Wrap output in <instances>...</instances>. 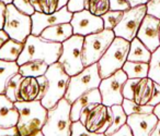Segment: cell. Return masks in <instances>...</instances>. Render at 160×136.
I'll list each match as a JSON object with an SVG mask.
<instances>
[{"label": "cell", "instance_id": "cell-52", "mask_svg": "<svg viewBox=\"0 0 160 136\" xmlns=\"http://www.w3.org/2000/svg\"><path fill=\"white\" fill-rule=\"evenodd\" d=\"M1 1H3V2H5L6 5H9V3H12V0H1Z\"/></svg>", "mask_w": 160, "mask_h": 136}, {"label": "cell", "instance_id": "cell-16", "mask_svg": "<svg viewBox=\"0 0 160 136\" xmlns=\"http://www.w3.org/2000/svg\"><path fill=\"white\" fill-rule=\"evenodd\" d=\"M159 119L152 113L127 116L126 124L131 127L134 136H150Z\"/></svg>", "mask_w": 160, "mask_h": 136}, {"label": "cell", "instance_id": "cell-7", "mask_svg": "<svg viewBox=\"0 0 160 136\" xmlns=\"http://www.w3.org/2000/svg\"><path fill=\"white\" fill-rule=\"evenodd\" d=\"M115 37V34L111 29H103L99 33L85 36L82 47L83 66L86 68L93 63H98Z\"/></svg>", "mask_w": 160, "mask_h": 136}, {"label": "cell", "instance_id": "cell-44", "mask_svg": "<svg viewBox=\"0 0 160 136\" xmlns=\"http://www.w3.org/2000/svg\"><path fill=\"white\" fill-rule=\"evenodd\" d=\"M0 136H21L17 126L12 127H0Z\"/></svg>", "mask_w": 160, "mask_h": 136}, {"label": "cell", "instance_id": "cell-43", "mask_svg": "<svg viewBox=\"0 0 160 136\" xmlns=\"http://www.w3.org/2000/svg\"><path fill=\"white\" fill-rule=\"evenodd\" d=\"M108 136H134L133 132H132L131 127L128 126L127 124H124L121 129H118L116 132H114L113 134Z\"/></svg>", "mask_w": 160, "mask_h": 136}, {"label": "cell", "instance_id": "cell-32", "mask_svg": "<svg viewBox=\"0 0 160 136\" xmlns=\"http://www.w3.org/2000/svg\"><path fill=\"white\" fill-rule=\"evenodd\" d=\"M22 79V75L20 73H17L16 75L11 77L9 79V82L6 85V89H5V95L10 99L11 101L16 102L17 101V94H18V88L20 85V82Z\"/></svg>", "mask_w": 160, "mask_h": 136}, {"label": "cell", "instance_id": "cell-18", "mask_svg": "<svg viewBox=\"0 0 160 136\" xmlns=\"http://www.w3.org/2000/svg\"><path fill=\"white\" fill-rule=\"evenodd\" d=\"M90 103H102V98H101L99 88H94V89L81 95V96L78 97L71 103V109H70L71 121L72 122L79 121L80 112L82 111L87 106H89Z\"/></svg>", "mask_w": 160, "mask_h": 136}, {"label": "cell", "instance_id": "cell-47", "mask_svg": "<svg viewBox=\"0 0 160 136\" xmlns=\"http://www.w3.org/2000/svg\"><path fill=\"white\" fill-rule=\"evenodd\" d=\"M9 36H8V34L6 33L3 29H0V47L2 46L3 44H5L6 42H7L8 39H9Z\"/></svg>", "mask_w": 160, "mask_h": 136}, {"label": "cell", "instance_id": "cell-14", "mask_svg": "<svg viewBox=\"0 0 160 136\" xmlns=\"http://www.w3.org/2000/svg\"><path fill=\"white\" fill-rule=\"evenodd\" d=\"M136 37L151 51L160 47V20L150 14H146Z\"/></svg>", "mask_w": 160, "mask_h": 136}, {"label": "cell", "instance_id": "cell-15", "mask_svg": "<svg viewBox=\"0 0 160 136\" xmlns=\"http://www.w3.org/2000/svg\"><path fill=\"white\" fill-rule=\"evenodd\" d=\"M112 121L113 113L111 107H107L103 103H96L88 113L85 126L91 132L104 134L111 126Z\"/></svg>", "mask_w": 160, "mask_h": 136}, {"label": "cell", "instance_id": "cell-19", "mask_svg": "<svg viewBox=\"0 0 160 136\" xmlns=\"http://www.w3.org/2000/svg\"><path fill=\"white\" fill-rule=\"evenodd\" d=\"M40 86L36 77L22 76L17 94V101H33L38 99Z\"/></svg>", "mask_w": 160, "mask_h": 136}, {"label": "cell", "instance_id": "cell-4", "mask_svg": "<svg viewBox=\"0 0 160 136\" xmlns=\"http://www.w3.org/2000/svg\"><path fill=\"white\" fill-rule=\"evenodd\" d=\"M129 44L131 42H127L124 38H114L104 55L98 61L99 74L101 79L109 77L110 75L123 68L124 63L127 61Z\"/></svg>", "mask_w": 160, "mask_h": 136}, {"label": "cell", "instance_id": "cell-27", "mask_svg": "<svg viewBox=\"0 0 160 136\" xmlns=\"http://www.w3.org/2000/svg\"><path fill=\"white\" fill-rule=\"evenodd\" d=\"M122 107L127 116H131V114L152 113L153 112V106L139 105V103L135 102L134 100H129V99L125 98L122 102Z\"/></svg>", "mask_w": 160, "mask_h": 136}, {"label": "cell", "instance_id": "cell-13", "mask_svg": "<svg viewBox=\"0 0 160 136\" xmlns=\"http://www.w3.org/2000/svg\"><path fill=\"white\" fill-rule=\"evenodd\" d=\"M72 13L64 7L57 10L56 12L51 14L41 13V12H34L31 16L32 20V31L31 34L35 36H40L41 33L47 27L54 26V25L62 24V23H70Z\"/></svg>", "mask_w": 160, "mask_h": 136}, {"label": "cell", "instance_id": "cell-31", "mask_svg": "<svg viewBox=\"0 0 160 136\" xmlns=\"http://www.w3.org/2000/svg\"><path fill=\"white\" fill-rule=\"evenodd\" d=\"M123 13H124L123 11H112V10H110L109 12L103 14L101 18L103 20L104 29H111V31H113L116 27V25L120 23V21L122 20Z\"/></svg>", "mask_w": 160, "mask_h": 136}, {"label": "cell", "instance_id": "cell-24", "mask_svg": "<svg viewBox=\"0 0 160 136\" xmlns=\"http://www.w3.org/2000/svg\"><path fill=\"white\" fill-rule=\"evenodd\" d=\"M122 70L127 75V79H145L148 77L149 63L126 61Z\"/></svg>", "mask_w": 160, "mask_h": 136}, {"label": "cell", "instance_id": "cell-25", "mask_svg": "<svg viewBox=\"0 0 160 136\" xmlns=\"http://www.w3.org/2000/svg\"><path fill=\"white\" fill-rule=\"evenodd\" d=\"M19 73V64L0 60V94H5L6 85L13 75Z\"/></svg>", "mask_w": 160, "mask_h": 136}, {"label": "cell", "instance_id": "cell-12", "mask_svg": "<svg viewBox=\"0 0 160 136\" xmlns=\"http://www.w3.org/2000/svg\"><path fill=\"white\" fill-rule=\"evenodd\" d=\"M70 24L72 26L73 35H80L83 37L104 29L102 18L93 16L90 13L89 10H82L72 13Z\"/></svg>", "mask_w": 160, "mask_h": 136}, {"label": "cell", "instance_id": "cell-38", "mask_svg": "<svg viewBox=\"0 0 160 136\" xmlns=\"http://www.w3.org/2000/svg\"><path fill=\"white\" fill-rule=\"evenodd\" d=\"M152 92H153V81L148 77L146 86H145L144 93H142V98H140V102H139L140 105H147V103H148V101L150 100V98H151Z\"/></svg>", "mask_w": 160, "mask_h": 136}, {"label": "cell", "instance_id": "cell-49", "mask_svg": "<svg viewBox=\"0 0 160 136\" xmlns=\"http://www.w3.org/2000/svg\"><path fill=\"white\" fill-rule=\"evenodd\" d=\"M68 2H69V0H58V7H57V10L62 9V8H64V7H67Z\"/></svg>", "mask_w": 160, "mask_h": 136}, {"label": "cell", "instance_id": "cell-48", "mask_svg": "<svg viewBox=\"0 0 160 136\" xmlns=\"http://www.w3.org/2000/svg\"><path fill=\"white\" fill-rule=\"evenodd\" d=\"M150 136H160V120L158 121L157 125L155 126V129H153L152 133L150 134Z\"/></svg>", "mask_w": 160, "mask_h": 136}, {"label": "cell", "instance_id": "cell-17", "mask_svg": "<svg viewBox=\"0 0 160 136\" xmlns=\"http://www.w3.org/2000/svg\"><path fill=\"white\" fill-rule=\"evenodd\" d=\"M19 112L14 102L5 94H0V127L17 126Z\"/></svg>", "mask_w": 160, "mask_h": 136}, {"label": "cell", "instance_id": "cell-28", "mask_svg": "<svg viewBox=\"0 0 160 136\" xmlns=\"http://www.w3.org/2000/svg\"><path fill=\"white\" fill-rule=\"evenodd\" d=\"M148 77L152 79L155 83L160 84V47H158L151 53L150 61H149Z\"/></svg>", "mask_w": 160, "mask_h": 136}, {"label": "cell", "instance_id": "cell-9", "mask_svg": "<svg viewBox=\"0 0 160 136\" xmlns=\"http://www.w3.org/2000/svg\"><path fill=\"white\" fill-rule=\"evenodd\" d=\"M2 29L11 39L24 43L28 36L31 35V16L21 12L12 3H9L6 8L5 24H3Z\"/></svg>", "mask_w": 160, "mask_h": 136}, {"label": "cell", "instance_id": "cell-10", "mask_svg": "<svg viewBox=\"0 0 160 136\" xmlns=\"http://www.w3.org/2000/svg\"><path fill=\"white\" fill-rule=\"evenodd\" d=\"M127 81V75L121 69L115 73L110 75L109 77L101 79L99 85L102 103L107 107H112L114 105H122L123 97V86Z\"/></svg>", "mask_w": 160, "mask_h": 136}, {"label": "cell", "instance_id": "cell-6", "mask_svg": "<svg viewBox=\"0 0 160 136\" xmlns=\"http://www.w3.org/2000/svg\"><path fill=\"white\" fill-rule=\"evenodd\" d=\"M101 79H102L99 74L98 63L86 66L80 73L70 76L65 98L70 103H72L81 95L86 94L94 88H99Z\"/></svg>", "mask_w": 160, "mask_h": 136}, {"label": "cell", "instance_id": "cell-23", "mask_svg": "<svg viewBox=\"0 0 160 136\" xmlns=\"http://www.w3.org/2000/svg\"><path fill=\"white\" fill-rule=\"evenodd\" d=\"M47 69H48V64L46 62L42 60H32L19 66V73L24 77H38L45 75Z\"/></svg>", "mask_w": 160, "mask_h": 136}, {"label": "cell", "instance_id": "cell-42", "mask_svg": "<svg viewBox=\"0 0 160 136\" xmlns=\"http://www.w3.org/2000/svg\"><path fill=\"white\" fill-rule=\"evenodd\" d=\"M147 79L148 77H145V79H142L139 81V83L137 84V87H136V92H135V96H134V101L137 103L140 102V98H142V95L144 93V89H145V86H146V83H147ZM140 105V103H139Z\"/></svg>", "mask_w": 160, "mask_h": 136}, {"label": "cell", "instance_id": "cell-20", "mask_svg": "<svg viewBox=\"0 0 160 136\" xmlns=\"http://www.w3.org/2000/svg\"><path fill=\"white\" fill-rule=\"evenodd\" d=\"M72 35V26H71L70 23H62V24H57L45 29L41 33L40 36L44 38V39L62 44L65 40H67Z\"/></svg>", "mask_w": 160, "mask_h": 136}, {"label": "cell", "instance_id": "cell-45", "mask_svg": "<svg viewBox=\"0 0 160 136\" xmlns=\"http://www.w3.org/2000/svg\"><path fill=\"white\" fill-rule=\"evenodd\" d=\"M6 8H7V5L0 0V29H3V24H5Z\"/></svg>", "mask_w": 160, "mask_h": 136}, {"label": "cell", "instance_id": "cell-33", "mask_svg": "<svg viewBox=\"0 0 160 136\" xmlns=\"http://www.w3.org/2000/svg\"><path fill=\"white\" fill-rule=\"evenodd\" d=\"M70 136H105L102 133H96L91 132L80 122V121H75L71 125V135Z\"/></svg>", "mask_w": 160, "mask_h": 136}, {"label": "cell", "instance_id": "cell-40", "mask_svg": "<svg viewBox=\"0 0 160 136\" xmlns=\"http://www.w3.org/2000/svg\"><path fill=\"white\" fill-rule=\"evenodd\" d=\"M38 82V86H40V92H38V96L36 100H42L44 98V96L46 95L47 89H48V81H47V77L45 75H42V76L36 77Z\"/></svg>", "mask_w": 160, "mask_h": 136}, {"label": "cell", "instance_id": "cell-21", "mask_svg": "<svg viewBox=\"0 0 160 136\" xmlns=\"http://www.w3.org/2000/svg\"><path fill=\"white\" fill-rule=\"evenodd\" d=\"M151 53L152 52H151L137 37H135L131 42V44H129L127 61L149 63L150 58H151Z\"/></svg>", "mask_w": 160, "mask_h": 136}, {"label": "cell", "instance_id": "cell-35", "mask_svg": "<svg viewBox=\"0 0 160 136\" xmlns=\"http://www.w3.org/2000/svg\"><path fill=\"white\" fill-rule=\"evenodd\" d=\"M12 5L18 10H20L21 12H23V13L28 14L30 16L35 12L33 6L31 3V0H12Z\"/></svg>", "mask_w": 160, "mask_h": 136}, {"label": "cell", "instance_id": "cell-3", "mask_svg": "<svg viewBox=\"0 0 160 136\" xmlns=\"http://www.w3.org/2000/svg\"><path fill=\"white\" fill-rule=\"evenodd\" d=\"M71 103L62 98L53 108L47 110V119L42 133L44 136H70L72 121L70 118Z\"/></svg>", "mask_w": 160, "mask_h": 136}, {"label": "cell", "instance_id": "cell-30", "mask_svg": "<svg viewBox=\"0 0 160 136\" xmlns=\"http://www.w3.org/2000/svg\"><path fill=\"white\" fill-rule=\"evenodd\" d=\"M88 10L93 16H102L103 14L110 11V1L109 0H89Z\"/></svg>", "mask_w": 160, "mask_h": 136}, {"label": "cell", "instance_id": "cell-46", "mask_svg": "<svg viewBox=\"0 0 160 136\" xmlns=\"http://www.w3.org/2000/svg\"><path fill=\"white\" fill-rule=\"evenodd\" d=\"M131 5L132 8L134 7H138V6H142V5H147L148 3L149 0H127Z\"/></svg>", "mask_w": 160, "mask_h": 136}, {"label": "cell", "instance_id": "cell-39", "mask_svg": "<svg viewBox=\"0 0 160 136\" xmlns=\"http://www.w3.org/2000/svg\"><path fill=\"white\" fill-rule=\"evenodd\" d=\"M147 7V14L156 16L160 20V0H149Z\"/></svg>", "mask_w": 160, "mask_h": 136}, {"label": "cell", "instance_id": "cell-36", "mask_svg": "<svg viewBox=\"0 0 160 136\" xmlns=\"http://www.w3.org/2000/svg\"><path fill=\"white\" fill-rule=\"evenodd\" d=\"M88 3H89V0H69L67 9L71 13L82 11V10H88Z\"/></svg>", "mask_w": 160, "mask_h": 136}, {"label": "cell", "instance_id": "cell-37", "mask_svg": "<svg viewBox=\"0 0 160 136\" xmlns=\"http://www.w3.org/2000/svg\"><path fill=\"white\" fill-rule=\"evenodd\" d=\"M110 10L112 11H127L131 9V5L127 0H109Z\"/></svg>", "mask_w": 160, "mask_h": 136}, {"label": "cell", "instance_id": "cell-22", "mask_svg": "<svg viewBox=\"0 0 160 136\" xmlns=\"http://www.w3.org/2000/svg\"><path fill=\"white\" fill-rule=\"evenodd\" d=\"M24 47V43L17 42L14 39H9L0 47V60L10 62H17Z\"/></svg>", "mask_w": 160, "mask_h": 136}, {"label": "cell", "instance_id": "cell-8", "mask_svg": "<svg viewBox=\"0 0 160 136\" xmlns=\"http://www.w3.org/2000/svg\"><path fill=\"white\" fill-rule=\"evenodd\" d=\"M83 39V36L72 35L62 44V50L58 62L69 76H73L85 69L82 63Z\"/></svg>", "mask_w": 160, "mask_h": 136}, {"label": "cell", "instance_id": "cell-29", "mask_svg": "<svg viewBox=\"0 0 160 136\" xmlns=\"http://www.w3.org/2000/svg\"><path fill=\"white\" fill-rule=\"evenodd\" d=\"M35 12L51 14L57 11L58 0H31Z\"/></svg>", "mask_w": 160, "mask_h": 136}, {"label": "cell", "instance_id": "cell-41", "mask_svg": "<svg viewBox=\"0 0 160 136\" xmlns=\"http://www.w3.org/2000/svg\"><path fill=\"white\" fill-rule=\"evenodd\" d=\"M158 103H160V84L153 82V92H152V95H151L150 100L148 101L147 105L153 106V107H155Z\"/></svg>", "mask_w": 160, "mask_h": 136}, {"label": "cell", "instance_id": "cell-50", "mask_svg": "<svg viewBox=\"0 0 160 136\" xmlns=\"http://www.w3.org/2000/svg\"><path fill=\"white\" fill-rule=\"evenodd\" d=\"M153 114H156V116L160 120V103L153 107Z\"/></svg>", "mask_w": 160, "mask_h": 136}, {"label": "cell", "instance_id": "cell-5", "mask_svg": "<svg viewBox=\"0 0 160 136\" xmlns=\"http://www.w3.org/2000/svg\"><path fill=\"white\" fill-rule=\"evenodd\" d=\"M45 76L48 81V89L41 102L48 110L65 97L70 76L67 74L65 69L58 61L48 66Z\"/></svg>", "mask_w": 160, "mask_h": 136}, {"label": "cell", "instance_id": "cell-11", "mask_svg": "<svg viewBox=\"0 0 160 136\" xmlns=\"http://www.w3.org/2000/svg\"><path fill=\"white\" fill-rule=\"evenodd\" d=\"M146 14V5L134 7L127 10V11H124L122 20L120 21V23L113 29L115 36L116 37L124 38L127 42H132L137 36V32L139 29L140 24H142Z\"/></svg>", "mask_w": 160, "mask_h": 136}, {"label": "cell", "instance_id": "cell-26", "mask_svg": "<svg viewBox=\"0 0 160 136\" xmlns=\"http://www.w3.org/2000/svg\"><path fill=\"white\" fill-rule=\"evenodd\" d=\"M111 110H112V113H113V121H112L111 126H110L109 129H107V132L104 133L105 136L113 134L114 132H116L118 129H121V127L124 124H126V122H127V114L125 113L122 105L112 106Z\"/></svg>", "mask_w": 160, "mask_h": 136}, {"label": "cell", "instance_id": "cell-34", "mask_svg": "<svg viewBox=\"0 0 160 136\" xmlns=\"http://www.w3.org/2000/svg\"><path fill=\"white\" fill-rule=\"evenodd\" d=\"M142 79H127L125 82L124 86H123V97L125 99H129V100H134V96H135L136 87L137 84Z\"/></svg>", "mask_w": 160, "mask_h": 136}, {"label": "cell", "instance_id": "cell-51", "mask_svg": "<svg viewBox=\"0 0 160 136\" xmlns=\"http://www.w3.org/2000/svg\"><path fill=\"white\" fill-rule=\"evenodd\" d=\"M28 136H44V135H43L42 131H36V132H34V133L30 134V135H28Z\"/></svg>", "mask_w": 160, "mask_h": 136}, {"label": "cell", "instance_id": "cell-2", "mask_svg": "<svg viewBox=\"0 0 160 136\" xmlns=\"http://www.w3.org/2000/svg\"><path fill=\"white\" fill-rule=\"evenodd\" d=\"M14 106L19 112L17 129L21 136H28L42 129L47 119V109L40 100L16 101Z\"/></svg>", "mask_w": 160, "mask_h": 136}, {"label": "cell", "instance_id": "cell-1", "mask_svg": "<svg viewBox=\"0 0 160 136\" xmlns=\"http://www.w3.org/2000/svg\"><path fill=\"white\" fill-rule=\"evenodd\" d=\"M62 45L60 43L44 39L41 36L29 35L17 63L19 66L32 60H42L48 66L58 61L62 55Z\"/></svg>", "mask_w": 160, "mask_h": 136}]
</instances>
